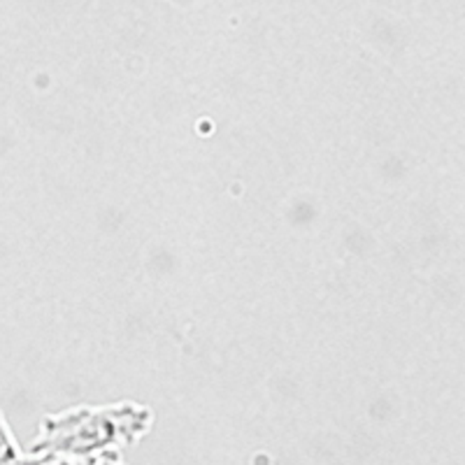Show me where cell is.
<instances>
[{
  "mask_svg": "<svg viewBox=\"0 0 465 465\" xmlns=\"http://www.w3.org/2000/svg\"><path fill=\"white\" fill-rule=\"evenodd\" d=\"M149 429H152V412L147 410H140L138 414L133 412V407L64 412L45 419L31 454L94 459L126 444H135Z\"/></svg>",
  "mask_w": 465,
  "mask_h": 465,
  "instance_id": "cell-1",
  "label": "cell"
},
{
  "mask_svg": "<svg viewBox=\"0 0 465 465\" xmlns=\"http://www.w3.org/2000/svg\"><path fill=\"white\" fill-rule=\"evenodd\" d=\"M86 465H126L124 463L122 454L119 451H107V454L94 456V459L86 460Z\"/></svg>",
  "mask_w": 465,
  "mask_h": 465,
  "instance_id": "cell-2",
  "label": "cell"
}]
</instances>
